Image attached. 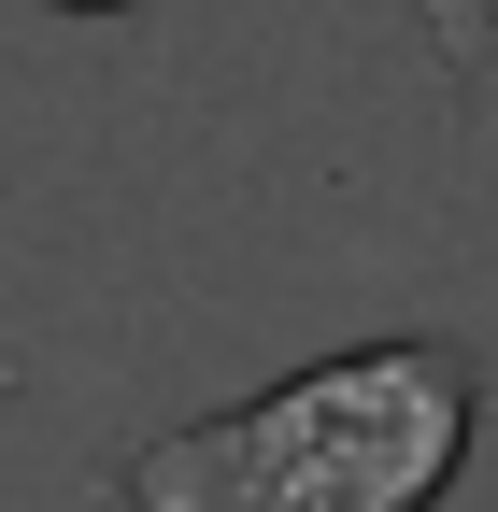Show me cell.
Segmentation results:
<instances>
[{
    "mask_svg": "<svg viewBox=\"0 0 498 512\" xmlns=\"http://www.w3.org/2000/svg\"><path fill=\"white\" fill-rule=\"evenodd\" d=\"M484 427L456 342H342L129 456V512H442Z\"/></svg>",
    "mask_w": 498,
    "mask_h": 512,
    "instance_id": "obj_1",
    "label": "cell"
},
{
    "mask_svg": "<svg viewBox=\"0 0 498 512\" xmlns=\"http://www.w3.org/2000/svg\"><path fill=\"white\" fill-rule=\"evenodd\" d=\"M413 15H427V43H442V72L484 86V57H498V0H413Z\"/></svg>",
    "mask_w": 498,
    "mask_h": 512,
    "instance_id": "obj_2",
    "label": "cell"
},
{
    "mask_svg": "<svg viewBox=\"0 0 498 512\" xmlns=\"http://www.w3.org/2000/svg\"><path fill=\"white\" fill-rule=\"evenodd\" d=\"M43 15H129V0H43Z\"/></svg>",
    "mask_w": 498,
    "mask_h": 512,
    "instance_id": "obj_3",
    "label": "cell"
}]
</instances>
